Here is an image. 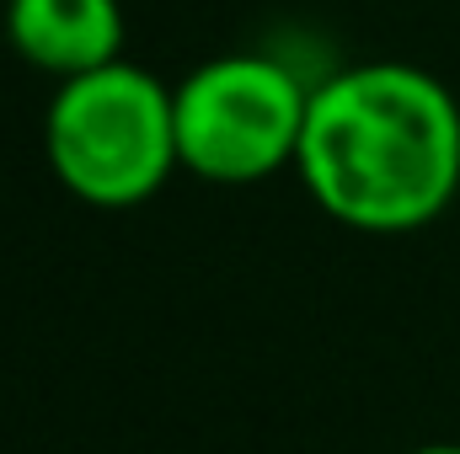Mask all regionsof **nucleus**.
I'll use <instances>...</instances> for the list:
<instances>
[{
	"instance_id": "obj_1",
	"label": "nucleus",
	"mask_w": 460,
	"mask_h": 454,
	"mask_svg": "<svg viewBox=\"0 0 460 454\" xmlns=\"http://www.w3.org/2000/svg\"><path fill=\"white\" fill-rule=\"evenodd\" d=\"M295 177L311 204L358 235H412L460 193L456 92L402 59H364L311 86Z\"/></svg>"
},
{
	"instance_id": "obj_2",
	"label": "nucleus",
	"mask_w": 460,
	"mask_h": 454,
	"mask_svg": "<svg viewBox=\"0 0 460 454\" xmlns=\"http://www.w3.org/2000/svg\"><path fill=\"white\" fill-rule=\"evenodd\" d=\"M43 161L54 182L92 209L155 198L182 171L172 86L128 59L59 81L43 108Z\"/></svg>"
},
{
	"instance_id": "obj_3",
	"label": "nucleus",
	"mask_w": 460,
	"mask_h": 454,
	"mask_svg": "<svg viewBox=\"0 0 460 454\" xmlns=\"http://www.w3.org/2000/svg\"><path fill=\"white\" fill-rule=\"evenodd\" d=\"M311 86L268 48H226L172 86L182 171L209 188H257L295 171Z\"/></svg>"
},
{
	"instance_id": "obj_4",
	"label": "nucleus",
	"mask_w": 460,
	"mask_h": 454,
	"mask_svg": "<svg viewBox=\"0 0 460 454\" xmlns=\"http://www.w3.org/2000/svg\"><path fill=\"white\" fill-rule=\"evenodd\" d=\"M0 32L16 59L54 81H70L123 59L128 16L123 0H5Z\"/></svg>"
},
{
	"instance_id": "obj_5",
	"label": "nucleus",
	"mask_w": 460,
	"mask_h": 454,
	"mask_svg": "<svg viewBox=\"0 0 460 454\" xmlns=\"http://www.w3.org/2000/svg\"><path fill=\"white\" fill-rule=\"evenodd\" d=\"M412 454H460V444H418Z\"/></svg>"
}]
</instances>
